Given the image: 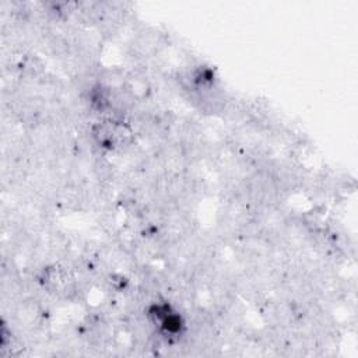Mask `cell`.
Here are the masks:
<instances>
[{
  "label": "cell",
  "instance_id": "6da1fadb",
  "mask_svg": "<svg viewBox=\"0 0 358 358\" xmlns=\"http://www.w3.org/2000/svg\"><path fill=\"white\" fill-rule=\"evenodd\" d=\"M145 317L158 334L169 340L182 337L187 330V320L183 313L166 299H157L148 303Z\"/></svg>",
  "mask_w": 358,
  "mask_h": 358
},
{
  "label": "cell",
  "instance_id": "7a4b0ae2",
  "mask_svg": "<svg viewBox=\"0 0 358 358\" xmlns=\"http://www.w3.org/2000/svg\"><path fill=\"white\" fill-rule=\"evenodd\" d=\"M91 136L95 144L105 151H117L127 148L134 138L133 129L119 119H102L91 127Z\"/></svg>",
  "mask_w": 358,
  "mask_h": 358
},
{
  "label": "cell",
  "instance_id": "3957f363",
  "mask_svg": "<svg viewBox=\"0 0 358 358\" xmlns=\"http://www.w3.org/2000/svg\"><path fill=\"white\" fill-rule=\"evenodd\" d=\"M88 99H90L91 106L101 113H103L112 105L110 91H109V88H106L102 84H96L90 90Z\"/></svg>",
  "mask_w": 358,
  "mask_h": 358
}]
</instances>
